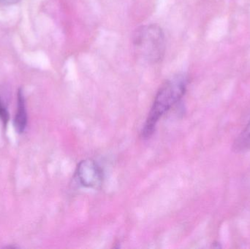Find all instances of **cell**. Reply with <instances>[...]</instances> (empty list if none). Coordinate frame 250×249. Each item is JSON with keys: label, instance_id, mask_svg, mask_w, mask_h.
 <instances>
[{"label": "cell", "instance_id": "6da1fadb", "mask_svg": "<svg viewBox=\"0 0 250 249\" xmlns=\"http://www.w3.org/2000/svg\"><path fill=\"white\" fill-rule=\"evenodd\" d=\"M188 85V77L184 74L176 75L163 83L156 95L142 130L144 138L153 134L159 120L185 96Z\"/></svg>", "mask_w": 250, "mask_h": 249}, {"label": "cell", "instance_id": "7a4b0ae2", "mask_svg": "<svg viewBox=\"0 0 250 249\" xmlns=\"http://www.w3.org/2000/svg\"><path fill=\"white\" fill-rule=\"evenodd\" d=\"M135 53L144 61L157 64L164 58L166 50V36L157 24L140 26L132 35Z\"/></svg>", "mask_w": 250, "mask_h": 249}, {"label": "cell", "instance_id": "3957f363", "mask_svg": "<svg viewBox=\"0 0 250 249\" xmlns=\"http://www.w3.org/2000/svg\"><path fill=\"white\" fill-rule=\"evenodd\" d=\"M76 174L80 184L87 188H97L102 183V171L98 164L92 159L81 162L78 165Z\"/></svg>", "mask_w": 250, "mask_h": 249}, {"label": "cell", "instance_id": "277c9868", "mask_svg": "<svg viewBox=\"0 0 250 249\" xmlns=\"http://www.w3.org/2000/svg\"><path fill=\"white\" fill-rule=\"evenodd\" d=\"M27 124L24 96L21 89L18 92V111L14 118V126L18 133H23Z\"/></svg>", "mask_w": 250, "mask_h": 249}, {"label": "cell", "instance_id": "5b68a950", "mask_svg": "<svg viewBox=\"0 0 250 249\" xmlns=\"http://www.w3.org/2000/svg\"><path fill=\"white\" fill-rule=\"evenodd\" d=\"M232 149L235 153H238L250 152V119L233 142Z\"/></svg>", "mask_w": 250, "mask_h": 249}, {"label": "cell", "instance_id": "8992f818", "mask_svg": "<svg viewBox=\"0 0 250 249\" xmlns=\"http://www.w3.org/2000/svg\"><path fill=\"white\" fill-rule=\"evenodd\" d=\"M0 119L2 121L3 125L4 127L7 125L9 119H10V115H9L7 106H6L4 101L1 99V95H0Z\"/></svg>", "mask_w": 250, "mask_h": 249}, {"label": "cell", "instance_id": "52a82bcc", "mask_svg": "<svg viewBox=\"0 0 250 249\" xmlns=\"http://www.w3.org/2000/svg\"><path fill=\"white\" fill-rule=\"evenodd\" d=\"M20 0H0V5L1 6H10L12 4H16Z\"/></svg>", "mask_w": 250, "mask_h": 249}]
</instances>
